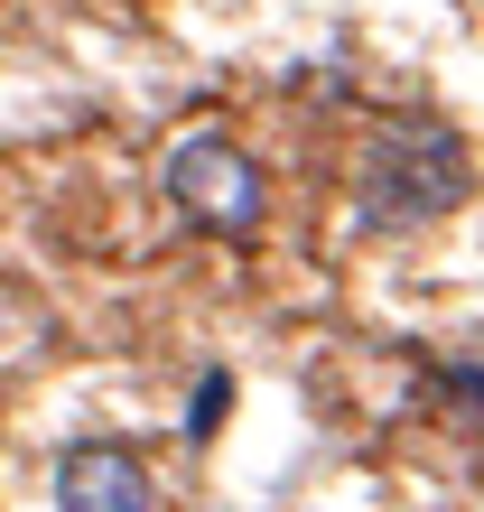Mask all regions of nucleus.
Segmentation results:
<instances>
[{
	"instance_id": "nucleus-1",
	"label": "nucleus",
	"mask_w": 484,
	"mask_h": 512,
	"mask_svg": "<svg viewBox=\"0 0 484 512\" xmlns=\"http://www.w3.org/2000/svg\"><path fill=\"white\" fill-rule=\"evenodd\" d=\"M466 196V149L438 122H391L363 159V224H429Z\"/></svg>"
},
{
	"instance_id": "nucleus-2",
	"label": "nucleus",
	"mask_w": 484,
	"mask_h": 512,
	"mask_svg": "<svg viewBox=\"0 0 484 512\" xmlns=\"http://www.w3.org/2000/svg\"><path fill=\"white\" fill-rule=\"evenodd\" d=\"M168 196L187 205L205 233H233V243L261 224V205H270L261 168L242 159L233 140H215V131H196V140H177V149H168Z\"/></svg>"
},
{
	"instance_id": "nucleus-3",
	"label": "nucleus",
	"mask_w": 484,
	"mask_h": 512,
	"mask_svg": "<svg viewBox=\"0 0 484 512\" xmlns=\"http://www.w3.org/2000/svg\"><path fill=\"white\" fill-rule=\"evenodd\" d=\"M56 512H149V466L131 447H66L56 457Z\"/></svg>"
},
{
	"instance_id": "nucleus-4",
	"label": "nucleus",
	"mask_w": 484,
	"mask_h": 512,
	"mask_svg": "<svg viewBox=\"0 0 484 512\" xmlns=\"http://www.w3.org/2000/svg\"><path fill=\"white\" fill-rule=\"evenodd\" d=\"M224 401H233V382H224V373H205V382H196V410H187V429H196V438H215Z\"/></svg>"
}]
</instances>
